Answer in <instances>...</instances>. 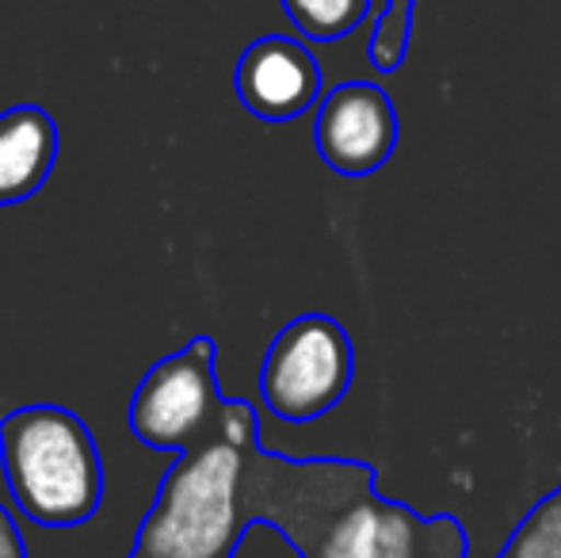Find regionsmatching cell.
<instances>
[{
    "label": "cell",
    "instance_id": "cell-1",
    "mask_svg": "<svg viewBox=\"0 0 561 558\" xmlns=\"http://www.w3.org/2000/svg\"><path fill=\"white\" fill-rule=\"evenodd\" d=\"M0 467L15 509L38 528H81L104 505V459L66 406H20L0 418Z\"/></svg>",
    "mask_w": 561,
    "mask_h": 558
},
{
    "label": "cell",
    "instance_id": "cell-2",
    "mask_svg": "<svg viewBox=\"0 0 561 558\" xmlns=\"http://www.w3.org/2000/svg\"><path fill=\"white\" fill-rule=\"evenodd\" d=\"M256 444H233L215 424L176 455L157 486L134 547L153 558H229L244 524V467Z\"/></svg>",
    "mask_w": 561,
    "mask_h": 558
},
{
    "label": "cell",
    "instance_id": "cell-3",
    "mask_svg": "<svg viewBox=\"0 0 561 558\" xmlns=\"http://www.w3.org/2000/svg\"><path fill=\"white\" fill-rule=\"evenodd\" d=\"M355 372L347 329L329 314H302L275 333L260 367V398L287 424H310L344 402Z\"/></svg>",
    "mask_w": 561,
    "mask_h": 558
},
{
    "label": "cell",
    "instance_id": "cell-4",
    "mask_svg": "<svg viewBox=\"0 0 561 558\" xmlns=\"http://www.w3.org/2000/svg\"><path fill=\"white\" fill-rule=\"evenodd\" d=\"M222 402L226 398L218 390V341L199 333L180 352L157 360L141 375L126 421H130L138 444L180 455L215 432Z\"/></svg>",
    "mask_w": 561,
    "mask_h": 558
},
{
    "label": "cell",
    "instance_id": "cell-5",
    "mask_svg": "<svg viewBox=\"0 0 561 558\" xmlns=\"http://www.w3.org/2000/svg\"><path fill=\"white\" fill-rule=\"evenodd\" d=\"M321 161L340 176H370L398 146V112L375 81H344L321 100L313 127Z\"/></svg>",
    "mask_w": 561,
    "mask_h": 558
},
{
    "label": "cell",
    "instance_id": "cell-6",
    "mask_svg": "<svg viewBox=\"0 0 561 558\" xmlns=\"http://www.w3.org/2000/svg\"><path fill=\"white\" fill-rule=\"evenodd\" d=\"M325 536H336L363 558H470L466 532L455 516L421 521L370 490L344 505Z\"/></svg>",
    "mask_w": 561,
    "mask_h": 558
},
{
    "label": "cell",
    "instance_id": "cell-7",
    "mask_svg": "<svg viewBox=\"0 0 561 558\" xmlns=\"http://www.w3.org/2000/svg\"><path fill=\"white\" fill-rule=\"evenodd\" d=\"M233 89L249 115L264 123H290L321 100V66L298 38L264 35L237 58Z\"/></svg>",
    "mask_w": 561,
    "mask_h": 558
},
{
    "label": "cell",
    "instance_id": "cell-8",
    "mask_svg": "<svg viewBox=\"0 0 561 558\" xmlns=\"http://www.w3.org/2000/svg\"><path fill=\"white\" fill-rule=\"evenodd\" d=\"M290 23L313 43H336L352 35L370 8H378V23L370 31L367 58L378 73H398L413 38L416 0H283Z\"/></svg>",
    "mask_w": 561,
    "mask_h": 558
},
{
    "label": "cell",
    "instance_id": "cell-9",
    "mask_svg": "<svg viewBox=\"0 0 561 558\" xmlns=\"http://www.w3.org/2000/svg\"><path fill=\"white\" fill-rule=\"evenodd\" d=\"M58 123L46 107L15 104L0 112V207H15L43 192L58 164Z\"/></svg>",
    "mask_w": 561,
    "mask_h": 558
},
{
    "label": "cell",
    "instance_id": "cell-10",
    "mask_svg": "<svg viewBox=\"0 0 561 558\" xmlns=\"http://www.w3.org/2000/svg\"><path fill=\"white\" fill-rule=\"evenodd\" d=\"M504 555L512 558H561V486L527 513V521L512 532Z\"/></svg>",
    "mask_w": 561,
    "mask_h": 558
},
{
    "label": "cell",
    "instance_id": "cell-11",
    "mask_svg": "<svg viewBox=\"0 0 561 558\" xmlns=\"http://www.w3.org/2000/svg\"><path fill=\"white\" fill-rule=\"evenodd\" d=\"M0 558H27V539L20 532V521L4 505H0Z\"/></svg>",
    "mask_w": 561,
    "mask_h": 558
},
{
    "label": "cell",
    "instance_id": "cell-12",
    "mask_svg": "<svg viewBox=\"0 0 561 558\" xmlns=\"http://www.w3.org/2000/svg\"><path fill=\"white\" fill-rule=\"evenodd\" d=\"M313 558H363V555H359V551H352L347 544H340L336 536H325V539L318 544V555H313Z\"/></svg>",
    "mask_w": 561,
    "mask_h": 558
},
{
    "label": "cell",
    "instance_id": "cell-13",
    "mask_svg": "<svg viewBox=\"0 0 561 558\" xmlns=\"http://www.w3.org/2000/svg\"><path fill=\"white\" fill-rule=\"evenodd\" d=\"M126 558H153V555H146V551H138V547H130V555Z\"/></svg>",
    "mask_w": 561,
    "mask_h": 558
},
{
    "label": "cell",
    "instance_id": "cell-14",
    "mask_svg": "<svg viewBox=\"0 0 561 558\" xmlns=\"http://www.w3.org/2000/svg\"><path fill=\"white\" fill-rule=\"evenodd\" d=\"M501 558H512V555H504V551H501Z\"/></svg>",
    "mask_w": 561,
    "mask_h": 558
}]
</instances>
